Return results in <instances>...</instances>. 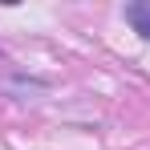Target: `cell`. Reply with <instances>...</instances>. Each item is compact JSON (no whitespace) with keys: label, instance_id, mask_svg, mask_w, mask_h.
<instances>
[{"label":"cell","instance_id":"1","mask_svg":"<svg viewBox=\"0 0 150 150\" xmlns=\"http://www.w3.org/2000/svg\"><path fill=\"white\" fill-rule=\"evenodd\" d=\"M126 21H130V28H134L138 37L150 41V0H134V4H126Z\"/></svg>","mask_w":150,"mask_h":150}]
</instances>
